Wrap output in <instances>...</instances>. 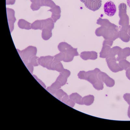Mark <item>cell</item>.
<instances>
[{"label":"cell","mask_w":130,"mask_h":130,"mask_svg":"<svg viewBox=\"0 0 130 130\" xmlns=\"http://www.w3.org/2000/svg\"><path fill=\"white\" fill-rule=\"evenodd\" d=\"M104 13L110 17H112L117 12V7L114 2L112 1H108L106 2L104 7Z\"/></svg>","instance_id":"obj_3"},{"label":"cell","mask_w":130,"mask_h":130,"mask_svg":"<svg viewBox=\"0 0 130 130\" xmlns=\"http://www.w3.org/2000/svg\"><path fill=\"white\" fill-rule=\"evenodd\" d=\"M101 71L99 69L95 68L94 70L86 72L85 80L91 83L94 88L100 87L104 83L99 76V74Z\"/></svg>","instance_id":"obj_1"},{"label":"cell","mask_w":130,"mask_h":130,"mask_svg":"<svg viewBox=\"0 0 130 130\" xmlns=\"http://www.w3.org/2000/svg\"><path fill=\"white\" fill-rule=\"evenodd\" d=\"M99 76L107 86L112 87L115 85V82L114 80L110 77L106 73L101 71L99 74Z\"/></svg>","instance_id":"obj_5"},{"label":"cell","mask_w":130,"mask_h":130,"mask_svg":"<svg viewBox=\"0 0 130 130\" xmlns=\"http://www.w3.org/2000/svg\"><path fill=\"white\" fill-rule=\"evenodd\" d=\"M19 54L23 62L26 65L29 64V61L32 57L36 55L37 47L33 46H29L22 51L17 49Z\"/></svg>","instance_id":"obj_2"},{"label":"cell","mask_w":130,"mask_h":130,"mask_svg":"<svg viewBox=\"0 0 130 130\" xmlns=\"http://www.w3.org/2000/svg\"><path fill=\"white\" fill-rule=\"evenodd\" d=\"M7 13L8 24L10 33H11L14 29V24L16 21L15 16V11L12 9L7 8Z\"/></svg>","instance_id":"obj_4"},{"label":"cell","mask_w":130,"mask_h":130,"mask_svg":"<svg viewBox=\"0 0 130 130\" xmlns=\"http://www.w3.org/2000/svg\"><path fill=\"white\" fill-rule=\"evenodd\" d=\"M108 66L110 70L114 73L118 72L123 70L119 65L117 64L115 62L113 61H109Z\"/></svg>","instance_id":"obj_10"},{"label":"cell","mask_w":130,"mask_h":130,"mask_svg":"<svg viewBox=\"0 0 130 130\" xmlns=\"http://www.w3.org/2000/svg\"><path fill=\"white\" fill-rule=\"evenodd\" d=\"M126 75L127 78L130 80V69L126 70Z\"/></svg>","instance_id":"obj_18"},{"label":"cell","mask_w":130,"mask_h":130,"mask_svg":"<svg viewBox=\"0 0 130 130\" xmlns=\"http://www.w3.org/2000/svg\"><path fill=\"white\" fill-rule=\"evenodd\" d=\"M42 20H37L31 24V28L35 30H42Z\"/></svg>","instance_id":"obj_13"},{"label":"cell","mask_w":130,"mask_h":130,"mask_svg":"<svg viewBox=\"0 0 130 130\" xmlns=\"http://www.w3.org/2000/svg\"><path fill=\"white\" fill-rule=\"evenodd\" d=\"M42 31V38L44 40H48L52 37V30L49 29L44 28L43 29Z\"/></svg>","instance_id":"obj_11"},{"label":"cell","mask_w":130,"mask_h":130,"mask_svg":"<svg viewBox=\"0 0 130 130\" xmlns=\"http://www.w3.org/2000/svg\"><path fill=\"white\" fill-rule=\"evenodd\" d=\"M127 115H128L129 118H130V105H129L128 108V112H127Z\"/></svg>","instance_id":"obj_19"},{"label":"cell","mask_w":130,"mask_h":130,"mask_svg":"<svg viewBox=\"0 0 130 130\" xmlns=\"http://www.w3.org/2000/svg\"><path fill=\"white\" fill-rule=\"evenodd\" d=\"M123 98L124 100L127 102L129 105H130V94L126 93L124 94L123 96Z\"/></svg>","instance_id":"obj_17"},{"label":"cell","mask_w":130,"mask_h":130,"mask_svg":"<svg viewBox=\"0 0 130 130\" xmlns=\"http://www.w3.org/2000/svg\"><path fill=\"white\" fill-rule=\"evenodd\" d=\"M42 30L44 28H47L53 30L54 27V22L51 18L42 20Z\"/></svg>","instance_id":"obj_7"},{"label":"cell","mask_w":130,"mask_h":130,"mask_svg":"<svg viewBox=\"0 0 130 130\" xmlns=\"http://www.w3.org/2000/svg\"><path fill=\"white\" fill-rule=\"evenodd\" d=\"M31 24L27 21L25 20L20 19L19 20L18 25L20 28L24 29L29 30L31 29Z\"/></svg>","instance_id":"obj_8"},{"label":"cell","mask_w":130,"mask_h":130,"mask_svg":"<svg viewBox=\"0 0 130 130\" xmlns=\"http://www.w3.org/2000/svg\"><path fill=\"white\" fill-rule=\"evenodd\" d=\"M94 101V97L93 95H88L82 98V104L87 106L93 104Z\"/></svg>","instance_id":"obj_9"},{"label":"cell","mask_w":130,"mask_h":130,"mask_svg":"<svg viewBox=\"0 0 130 130\" xmlns=\"http://www.w3.org/2000/svg\"><path fill=\"white\" fill-rule=\"evenodd\" d=\"M119 66L123 70H127L130 69V64L126 63L125 61H121Z\"/></svg>","instance_id":"obj_15"},{"label":"cell","mask_w":130,"mask_h":130,"mask_svg":"<svg viewBox=\"0 0 130 130\" xmlns=\"http://www.w3.org/2000/svg\"><path fill=\"white\" fill-rule=\"evenodd\" d=\"M126 2H127V5L130 8V0H126Z\"/></svg>","instance_id":"obj_20"},{"label":"cell","mask_w":130,"mask_h":130,"mask_svg":"<svg viewBox=\"0 0 130 130\" xmlns=\"http://www.w3.org/2000/svg\"><path fill=\"white\" fill-rule=\"evenodd\" d=\"M48 11L52 12L51 18L54 21V23L56 22L57 21L60 19L61 16V10L60 7L58 6H53Z\"/></svg>","instance_id":"obj_6"},{"label":"cell","mask_w":130,"mask_h":130,"mask_svg":"<svg viewBox=\"0 0 130 130\" xmlns=\"http://www.w3.org/2000/svg\"><path fill=\"white\" fill-rule=\"evenodd\" d=\"M63 102L67 105L71 107H73L75 105V103L73 100L71 99L70 98L68 97V96L67 94L65 95L64 96L63 98Z\"/></svg>","instance_id":"obj_14"},{"label":"cell","mask_w":130,"mask_h":130,"mask_svg":"<svg viewBox=\"0 0 130 130\" xmlns=\"http://www.w3.org/2000/svg\"><path fill=\"white\" fill-rule=\"evenodd\" d=\"M69 97L75 103L79 105H83L82 103V97L77 93L72 94Z\"/></svg>","instance_id":"obj_12"},{"label":"cell","mask_w":130,"mask_h":130,"mask_svg":"<svg viewBox=\"0 0 130 130\" xmlns=\"http://www.w3.org/2000/svg\"><path fill=\"white\" fill-rule=\"evenodd\" d=\"M86 72L82 71H80L78 74V76L79 78L81 79L86 80Z\"/></svg>","instance_id":"obj_16"}]
</instances>
